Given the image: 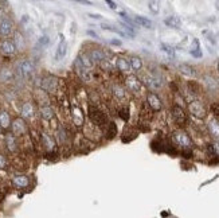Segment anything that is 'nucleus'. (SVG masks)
Here are the masks:
<instances>
[{"label": "nucleus", "mask_w": 219, "mask_h": 218, "mask_svg": "<svg viewBox=\"0 0 219 218\" xmlns=\"http://www.w3.org/2000/svg\"><path fill=\"white\" fill-rule=\"evenodd\" d=\"M18 71H19V74L24 77V78H27V77H30L32 74V71H34V65H32V62L31 61H28V59H24V61H22L18 65Z\"/></svg>", "instance_id": "5"}, {"label": "nucleus", "mask_w": 219, "mask_h": 218, "mask_svg": "<svg viewBox=\"0 0 219 218\" xmlns=\"http://www.w3.org/2000/svg\"><path fill=\"white\" fill-rule=\"evenodd\" d=\"M120 26L124 28V32H125V35L126 36H135V32H133V28H132V26H129V24H125V23H120Z\"/></svg>", "instance_id": "33"}, {"label": "nucleus", "mask_w": 219, "mask_h": 218, "mask_svg": "<svg viewBox=\"0 0 219 218\" xmlns=\"http://www.w3.org/2000/svg\"><path fill=\"white\" fill-rule=\"evenodd\" d=\"M147 101H148V105L151 106L153 110H160L161 106H163L161 100L156 94H153V93H149V94L147 96Z\"/></svg>", "instance_id": "9"}, {"label": "nucleus", "mask_w": 219, "mask_h": 218, "mask_svg": "<svg viewBox=\"0 0 219 218\" xmlns=\"http://www.w3.org/2000/svg\"><path fill=\"white\" fill-rule=\"evenodd\" d=\"M74 66H75V70L78 73V75L82 78V81H85V82H90V81H92V74H90V71H88V67H85L78 58L75 59Z\"/></svg>", "instance_id": "7"}, {"label": "nucleus", "mask_w": 219, "mask_h": 218, "mask_svg": "<svg viewBox=\"0 0 219 218\" xmlns=\"http://www.w3.org/2000/svg\"><path fill=\"white\" fill-rule=\"evenodd\" d=\"M164 23L168 26V27H171V28H180V26H182V20H180L179 16L172 15V16H168V18L164 20Z\"/></svg>", "instance_id": "17"}, {"label": "nucleus", "mask_w": 219, "mask_h": 218, "mask_svg": "<svg viewBox=\"0 0 219 218\" xmlns=\"http://www.w3.org/2000/svg\"><path fill=\"white\" fill-rule=\"evenodd\" d=\"M161 50L164 51V53L168 55V57H171V58H174L175 57V50H174V47L172 46H169V45H165V43H161Z\"/></svg>", "instance_id": "31"}, {"label": "nucleus", "mask_w": 219, "mask_h": 218, "mask_svg": "<svg viewBox=\"0 0 219 218\" xmlns=\"http://www.w3.org/2000/svg\"><path fill=\"white\" fill-rule=\"evenodd\" d=\"M15 46H16V50H22L24 47V42H23V38L20 34H16L15 35Z\"/></svg>", "instance_id": "34"}, {"label": "nucleus", "mask_w": 219, "mask_h": 218, "mask_svg": "<svg viewBox=\"0 0 219 218\" xmlns=\"http://www.w3.org/2000/svg\"><path fill=\"white\" fill-rule=\"evenodd\" d=\"M135 22L139 26H143V27H147V28L152 27V22L147 18H144V16H135Z\"/></svg>", "instance_id": "23"}, {"label": "nucleus", "mask_w": 219, "mask_h": 218, "mask_svg": "<svg viewBox=\"0 0 219 218\" xmlns=\"http://www.w3.org/2000/svg\"><path fill=\"white\" fill-rule=\"evenodd\" d=\"M129 63H131V67L133 70H140L141 67H143V61H141V58L140 57H132L131 58V61H129Z\"/></svg>", "instance_id": "24"}, {"label": "nucleus", "mask_w": 219, "mask_h": 218, "mask_svg": "<svg viewBox=\"0 0 219 218\" xmlns=\"http://www.w3.org/2000/svg\"><path fill=\"white\" fill-rule=\"evenodd\" d=\"M110 45H113V46H121V41L112 39V41H110Z\"/></svg>", "instance_id": "43"}, {"label": "nucleus", "mask_w": 219, "mask_h": 218, "mask_svg": "<svg viewBox=\"0 0 219 218\" xmlns=\"http://www.w3.org/2000/svg\"><path fill=\"white\" fill-rule=\"evenodd\" d=\"M125 85H126V88L129 89L131 92H133V93L140 92V89H141V82L136 78V77H133V75L128 77L126 81H125Z\"/></svg>", "instance_id": "8"}, {"label": "nucleus", "mask_w": 219, "mask_h": 218, "mask_svg": "<svg viewBox=\"0 0 219 218\" xmlns=\"http://www.w3.org/2000/svg\"><path fill=\"white\" fill-rule=\"evenodd\" d=\"M212 148H214V152L219 155V142H217L215 144H214V145H212Z\"/></svg>", "instance_id": "45"}, {"label": "nucleus", "mask_w": 219, "mask_h": 218, "mask_svg": "<svg viewBox=\"0 0 219 218\" xmlns=\"http://www.w3.org/2000/svg\"><path fill=\"white\" fill-rule=\"evenodd\" d=\"M90 59L92 61H96V62H102L105 59V53L102 50H93L90 53Z\"/></svg>", "instance_id": "20"}, {"label": "nucleus", "mask_w": 219, "mask_h": 218, "mask_svg": "<svg viewBox=\"0 0 219 218\" xmlns=\"http://www.w3.org/2000/svg\"><path fill=\"white\" fill-rule=\"evenodd\" d=\"M66 51H67V43H66V41H65V38H63V35H61V42H59V46H58V49H57L55 58H57V59L63 58V57H65V54H66Z\"/></svg>", "instance_id": "15"}, {"label": "nucleus", "mask_w": 219, "mask_h": 218, "mask_svg": "<svg viewBox=\"0 0 219 218\" xmlns=\"http://www.w3.org/2000/svg\"><path fill=\"white\" fill-rule=\"evenodd\" d=\"M57 85H58L57 78H54V77H46V78H43V82H42V88L47 92H54Z\"/></svg>", "instance_id": "10"}, {"label": "nucleus", "mask_w": 219, "mask_h": 218, "mask_svg": "<svg viewBox=\"0 0 219 218\" xmlns=\"http://www.w3.org/2000/svg\"><path fill=\"white\" fill-rule=\"evenodd\" d=\"M147 84H148V86H151L153 89H157V88H160L161 86V80L160 78H157L156 75H151V77H147Z\"/></svg>", "instance_id": "21"}, {"label": "nucleus", "mask_w": 219, "mask_h": 218, "mask_svg": "<svg viewBox=\"0 0 219 218\" xmlns=\"http://www.w3.org/2000/svg\"><path fill=\"white\" fill-rule=\"evenodd\" d=\"M208 129L211 132V135L215 139L219 140V121L218 120H211L208 123Z\"/></svg>", "instance_id": "18"}, {"label": "nucleus", "mask_w": 219, "mask_h": 218, "mask_svg": "<svg viewBox=\"0 0 219 218\" xmlns=\"http://www.w3.org/2000/svg\"><path fill=\"white\" fill-rule=\"evenodd\" d=\"M49 42H50V39H49V36H42L40 39H39V46H47L49 45Z\"/></svg>", "instance_id": "38"}, {"label": "nucleus", "mask_w": 219, "mask_h": 218, "mask_svg": "<svg viewBox=\"0 0 219 218\" xmlns=\"http://www.w3.org/2000/svg\"><path fill=\"white\" fill-rule=\"evenodd\" d=\"M90 18H93V19H101L102 16L101 15H97V14H89Z\"/></svg>", "instance_id": "47"}, {"label": "nucleus", "mask_w": 219, "mask_h": 218, "mask_svg": "<svg viewBox=\"0 0 219 218\" xmlns=\"http://www.w3.org/2000/svg\"><path fill=\"white\" fill-rule=\"evenodd\" d=\"M12 131H14L15 135H22L26 132V124L23 119H16L12 123Z\"/></svg>", "instance_id": "13"}, {"label": "nucleus", "mask_w": 219, "mask_h": 218, "mask_svg": "<svg viewBox=\"0 0 219 218\" xmlns=\"http://www.w3.org/2000/svg\"><path fill=\"white\" fill-rule=\"evenodd\" d=\"M113 93H114V96L118 98H124V96H125V90H124L121 86H118V85H114L113 86Z\"/></svg>", "instance_id": "35"}, {"label": "nucleus", "mask_w": 219, "mask_h": 218, "mask_svg": "<svg viewBox=\"0 0 219 218\" xmlns=\"http://www.w3.org/2000/svg\"><path fill=\"white\" fill-rule=\"evenodd\" d=\"M40 114H42V117H43L45 120H50V119L54 116V112H53V109H51L50 106H42V108H40Z\"/></svg>", "instance_id": "26"}, {"label": "nucleus", "mask_w": 219, "mask_h": 218, "mask_svg": "<svg viewBox=\"0 0 219 218\" xmlns=\"http://www.w3.org/2000/svg\"><path fill=\"white\" fill-rule=\"evenodd\" d=\"M22 114L23 117H31L34 114V106L32 104H30V102H26V104H23L22 106Z\"/></svg>", "instance_id": "22"}, {"label": "nucleus", "mask_w": 219, "mask_h": 218, "mask_svg": "<svg viewBox=\"0 0 219 218\" xmlns=\"http://www.w3.org/2000/svg\"><path fill=\"white\" fill-rule=\"evenodd\" d=\"M0 50H2V53L6 55H12V54H15V51H16V46L14 42H11V41H4L2 46H0Z\"/></svg>", "instance_id": "11"}, {"label": "nucleus", "mask_w": 219, "mask_h": 218, "mask_svg": "<svg viewBox=\"0 0 219 218\" xmlns=\"http://www.w3.org/2000/svg\"><path fill=\"white\" fill-rule=\"evenodd\" d=\"M128 113H129V110H128V108L121 110V117L124 119V120H128Z\"/></svg>", "instance_id": "42"}, {"label": "nucleus", "mask_w": 219, "mask_h": 218, "mask_svg": "<svg viewBox=\"0 0 219 218\" xmlns=\"http://www.w3.org/2000/svg\"><path fill=\"white\" fill-rule=\"evenodd\" d=\"M215 4H217V8L219 10V0H217V2H215Z\"/></svg>", "instance_id": "48"}, {"label": "nucleus", "mask_w": 219, "mask_h": 218, "mask_svg": "<svg viewBox=\"0 0 219 218\" xmlns=\"http://www.w3.org/2000/svg\"><path fill=\"white\" fill-rule=\"evenodd\" d=\"M6 143H7V147L10 151H16V142H15V138L12 135H7L6 138Z\"/></svg>", "instance_id": "27"}, {"label": "nucleus", "mask_w": 219, "mask_h": 218, "mask_svg": "<svg viewBox=\"0 0 219 218\" xmlns=\"http://www.w3.org/2000/svg\"><path fill=\"white\" fill-rule=\"evenodd\" d=\"M174 139L178 145H180L182 148H190L192 145V142L190 139V136H188L184 131H176L174 133Z\"/></svg>", "instance_id": "2"}, {"label": "nucleus", "mask_w": 219, "mask_h": 218, "mask_svg": "<svg viewBox=\"0 0 219 218\" xmlns=\"http://www.w3.org/2000/svg\"><path fill=\"white\" fill-rule=\"evenodd\" d=\"M104 2H105L106 4H108V6L112 8V10H116V8H117V4H116V3L113 2V0H104Z\"/></svg>", "instance_id": "39"}, {"label": "nucleus", "mask_w": 219, "mask_h": 218, "mask_svg": "<svg viewBox=\"0 0 219 218\" xmlns=\"http://www.w3.org/2000/svg\"><path fill=\"white\" fill-rule=\"evenodd\" d=\"M10 116H8L7 112H4V110H2L0 112V125H2V128H8L10 127Z\"/></svg>", "instance_id": "25"}, {"label": "nucleus", "mask_w": 219, "mask_h": 218, "mask_svg": "<svg viewBox=\"0 0 219 218\" xmlns=\"http://www.w3.org/2000/svg\"><path fill=\"white\" fill-rule=\"evenodd\" d=\"M12 182H14V185L16 187H20V189H23V187H27L28 183H30V179L26 177V175H16V177L12 179Z\"/></svg>", "instance_id": "16"}, {"label": "nucleus", "mask_w": 219, "mask_h": 218, "mask_svg": "<svg viewBox=\"0 0 219 218\" xmlns=\"http://www.w3.org/2000/svg\"><path fill=\"white\" fill-rule=\"evenodd\" d=\"M172 117H174V120L175 123L178 124L179 127H184L186 125V123H187V114L184 113V110L180 108V106H174L172 108Z\"/></svg>", "instance_id": "3"}, {"label": "nucleus", "mask_w": 219, "mask_h": 218, "mask_svg": "<svg viewBox=\"0 0 219 218\" xmlns=\"http://www.w3.org/2000/svg\"><path fill=\"white\" fill-rule=\"evenodd\" d=\"M212 110H214V113H215L217 116L219 117V104H217V105H214V106H212Z\"/></svg>", "instance_id": "44"}, {"label": "nucleus", "mask_w": 219, "mask_h": 218, "mask_svg": "<svg viewBox=\"0 0 219 218\" xmlns=\"http://www.w3.org/2000/svg\"><path fill=\"white\" fill-rule=\"evenodd\" d=\"M190 54L192 55V57H195V58H200L202 57L200 45H199V41H198V39H194V42H192V47L190 50Z\"/></svg>", "instance_id": "19"}, {"label": "nucleus", "mask_w": 219, "mask_h": 218, "mask_svg": "<svg viewBox=\"0 0 219 218\" xmlns=\"http://www.w3.org/2000/svg\"><path fill=\"white\" fill-rule=\"evenodd\" d=\"M101 27L104 28V30H109V31L117 32L118 35H121V36H126V35H125V32H124V31H121V30H118V28L113 27V26H110V24H108V23H102V26H101Z\"/></svg>", "instance_id": "32"}, {"label": "nucleus", "mask_w": 219, "mask_h": 218, "mask_svg": "<svg viewBox=\"0 0 219 218\" xmlns=\"http://www.w3.org/2000/svg\"><path fill=\"white\" fill-rule=\"evenodd\" d=\"M43 143H45V145H46L47 149H53V148L55 147L53 139H50V136H47V135H43Z\"/></svg>", "instance_id": "37"}, {"label": "nucleus", "mask_w": 219, "mask_h": 218, "mask_svg": "<svg viewBox=\"0 0 219 218\" xmlns=\"http://www.w3.org/2000/svg\"><path fill=\"white\" fill-rule=\"evenodd\" d=\"M78 59L81 61V63L85 66V67H88V69H92L93 67V62H92V59H90L86 54H82V55H79Z\"/></svg>", "instance_id": "28"}, {"label": "nucleus", "mask_w": 219, "mask_h": 218, "mask_svg": "<svg viewBox=\"0 0 219 218\" xmlns=\"http://www.w3.org/2000/svg\"><path fill=\"white\" fill-rule=\"evenodd\" d=\"M188 108H190L191 114H194L198 119H203L206 116V108L200 101H192Z\"/></svg>", "instance_id": "4"}, {"label": "nucleus", "mask_w": 219, "mask_h": 218, "mask_svg": "<svg viewBox=\"0 0 219 218\" xmlns=\"http://www.w3.org/2000/svg\"><path fill=\"white\" fill-rule=\"evenodd\" d=\"M88 35H90V36H93V38H96V39H98V35L94 31H92V30H88Z\"/></svg>", "instance_id": "46"}, {"label": "nucleus", "mask_w": 219, "mask_h": 218, "mask_svg": "<svg viewBox=\"0 0 219 218\" xmlns=\"http://www.w3.org/2000/svg\"><path fill=\"white\" fill-rule=\"evenodd\" d=\"M0 78H2L4 82H8V81L12 80V73L10 70H2V73H0Z\"/></svg>", "instance_id": "36"}, {"label": "nucleus", "mask_w": 219, "mask_h": 218, "mask_svg": "<svg viewBox=\"0 0 219 218\" xmlns=\"http://www.w3.org/2000/svg\"><path fill=\"white\" fill-rule=\"evenodd\" d=\"M73 2H77L79 4H85V6H92V4H93L90 0H73Z\"/></svg>", "instance_id": "40"}, {"label": "nucleus", "mask_w": 219, "mask_h": 218, "mask_svg": "<svg viewBox=\"0 0 219 218\" xmlns=\"http://www.w3.org/2000/svg\"><path fill=\"white\" fill-rule=\"evenodd\" d=\"M89 117L93 123H96L97 125H104V124L108 123V119H106V114L102 112L101 109H98L97 106H89Z\"/></svg>", "instance_id": "1"}, {"label": "nucleus", "mask_w": 219, "mask_h": 218, "mask_svg": "<svg viewBox=\"0 0 219 218\" xmlns=\"http://www.w3.org/2000/svg\"><path fill=\"white\" fill-rule=\"evenodd\" d=\"M12 28H14V26H12L11 19L7 16H2L0 18V35L8 36L12 32Z\"/></svg>", "instance_id": "6"}, {"label": "nucleus", "mask_w": 219, "mask_h": 218, "mask_svg": "<svg viewBox=\"0 0 219 218\" xmlns=\"http://www.w3.org/2000/svg\"><path fill=\"white\" fill-rule=\"evenodd\" d=\"M116 66H117V69L121 71V73H128L131 69V63L129 61H128L126 58H122V57H120L117 58V62H116Z\"/></svg>", "instance_id": "14"}, {"label": "nucleus", "mask_w": 219, "mask_h": 218, "mask_svg": "<svg viewBox=\"0 0 219 218\" xmlns=\"http://www.w3.org/2000/svg\"><path fill=\"white\" fill-rule=\"evenodd\" d=\"M149 10H151L152 14H157L160 11V0H151L149 2Z\"/></svg>", "instance_id": "30"}, {"label": "nucleus", "mask_w": 219, "mask_h": 218, "mask_svg": "<svg viewBox=\"0 0 219 218\" xmlns=\"http://www.w3.org/2000/svg\"><path fill=\"white\" fill-rule=\"evenodd\" d=\"M4 167H6V157L0 155V170H3Z\"/></svg>", "instance_id": "41"}, {"label": "nucleus", "mask_w": 219, "mask_h": 218, "mask_svg": "<svg viewBox=\"0 0 219 218\" xmlns=\"http://www.w3.org/2000/svg\"><path fill=\"white\" fill-rule=\"evenodd\" d=\"M73 121H74L77 127H81L83 124V112L81 108H78V106H74V108H73Z\"/></svg>", "instance_id": "12"}, {"label": "nucleus", "mask_w": 219, "mask_h": 218, "mask_svg": "<svg viewBox=\"0 0 219 218\" xmlns=\"http://www.w3.org/2000/svg\"><path fill=\"white\" fill-rule=\"evenodd\" d=\"M179 70L183 73V74H187V75H195V69L190 65H180L179 66Z\"/></svg>", "instance_id": "29"}, {"label": "nucleus", "mask_w": 219, "mask_h": 218, "mask_svg": "<svg viewBox=\"0 0 219 218\" xmlns=\"http://www.w3.org/2000/svg\"><path fill=\"white\" fill-rule=\"evenodd\" d=\"M0 129H2V125H0Z\"/></svg>", "instance_id": "49"}]
</instances>
